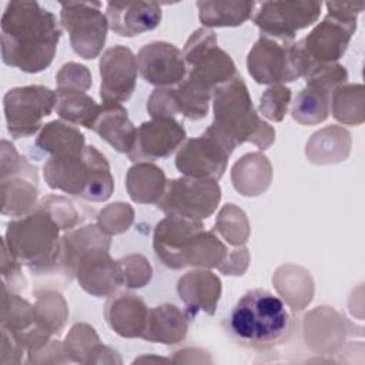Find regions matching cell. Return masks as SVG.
Returning a JSON list of instances; mask_svg holds the SVG:
<instances>
[{"label": "cell", "instance_id": "6da1fadb", "mask_svg": "<svg viewBox=\"0 0 365 365\" xmlns=\"http://www.w3.org/2000/svg\"><path fill=\"white\" fill-rule=\"evenodd\" d=\"M1 60L24 73L46 70L61 38L57 17L37 1H10L1 16Z\"/></svg>", "mask_w": 365, "mask_h": 365}, {"label": "cell", "instance_id": "7a4b0ae2", "mask_svg": "<svg viewBox=\"0 0 365 365\" xmlns=\"http://www.w3.org/2000/svg\"><path fill=\"white\" fill-rule=\"evenodd\" d=\"M110 235L97 224L70 230L61 235L60 275L94 297H110L123 285L118 261L110 257Z\"/></svg>", "mask_w": 365, "mask_h": 365}, {"label": "cell", "instance_id": "3957f363", "mask_svg": "<svg viewBox=\"0 0 365 365\" xmlns=\"http://www.w3.org/2000/svg\"><path fill=\"white\" fill-rule=\"evenodd\" d=\"M228 328L240 344L268 349L289 336L292 319L281 298L257 288L237 301L228 318Z\"/></svg>", "mask_w": 365, "mask_h": 365}, {"label": "cell", "instance_id": "277c9868", "mask_svg": "<svg viewBox=\"0 0 365 365\" xmlns=\"http://www.w3.org/2000/svg\"><path fill=\"white\" fill-rule=\"evenodd\" d=\"M61 231L53 215L37 204L30 214L7 224L1 242L33 275L60 274Z\"/></svg>", "mask_w": 365, "mask_h": 365}, {"label": "cell", "instance_id": "5b68a950", "mask_svg": "<svg viewBox=\"0 0 365 365\" xmlns=\"http://www.w3.org/2000/svg\"><path fill=\"white\" fill-rule=\"evenodd\" d=\"M214 121L210 124L234 147L252 143L267 150L275 141V130L255 111L248 87L241 76L217 86L212 91Z\"/></svg>", "mask_w": 365, "mask_h": 365}, {"label": "cell", "instance_id": "8992f818", "mask_svg": "<svg viewBox=\"0 0 365 365\" xmlns=\"http://www.w3.org/2000/svg\"><path fill=\"white\" fill-rule=\"evenodd\" d=\"M43 175L51 190L91 202L107 201L114 191L110 164L94 145H86L78 155L50 157L43 165Z\"/></svg>", "mask_w": 365, "mask_h": 365}, {"label": "cell", "instance_id": "52a82bcc", "mask_svg": "<svg viewBox=\"0 0 365 365\" xmlns=\"http://www.w3.org/2000/svg\"><path fill=\"white\" fill-rule=\"evenodd\" d=\"M328 14L297 44L305 58L307 73L314 64L336 63L346 51L362 11L359 1H327ZM305 73V74H307Z\"/></svg>", "mask_w": 365, "mask_h": 365}, {"label": "cell", "instance_id": "ba28073f", "mask_svg": "<svg viewBox=\"0 0 365 365\" xmlns=\"http://www.w3.org/2000/svg\"><path fill=\"white\" fill-rule=\"evenodd\" d=\"M182 54L187 63V78L211 91L237 76L232 58L218 47L217 34L211 29H197L188 37Z\"/></svg>", "mask_w": 365, "mask_h": 365}, {"label": "cell", "instance_id": "9c48e42d", "mask_svg": "<svg viewBox=\"0 0 365 365\" xmlns=\"http://www.w3.org/2000/svg\"><path fill=\"white\" fill-rule=\"evenodd\" d=\"M7 131L13 138L34 135L43 128V118L56 108V91L44 86L10 88L3 97Z\"/></svg>", "mask_w": 365, "mask_h": 365}, {"label": "cell", "instance_id": "30bf717a", "mask_svg": "<svg viewBox=\"0 0 365 365\" xmlns=\"http://www.w3.org/2000/svg\"><path fill=\"white\" fill-rule=\"evenodd\" d=\"M221 201L218 181L181 177L167 181L165 191L157 207L167 215L204 220L214 214Z\"/></svg>", "mask_w": 365, "mask_h": 365}, {"label": "cell", "instance_id": "8fae6325", "mask_svg": "<svg viewBox=\"0 0 365 365\" xmlns=\"http://www.w3.org/2000/svg\"><path fill=\"white\" fill-rule=\"evenodd\" d=\"M60 21L70 36L73 50L86 60L96 58L106 44L108 20L100 1L60 3Z\"/></svg>", "mask_w": 365, "mask_h": 365}, {"label": "cell", "instance_id": "7c38bea8", "mask_svg": "<svg viewBox=\"0 0 365 365\" xmlns=\"http://www.w3.org/2000/svg\"><path fill=\"white\" fill-rule=\"evenodd\" d=\"M234 150L235 147L210 125L200 137L182 143L175 155V167L185 177L218 181Z\"/></svg>", "mask_w": 365, "mask_h": 365}, {"label": "cell", "instance_id": "4fadbf2b", "mask_svg": "<svg viewBox=\"0 0 365 365\" xmlns=\"http://www.w3.org/2000/svg\"><path fill=\"white\" fill-rule=\"evenodd\" d=\"M321 9V1H264L252 21L262 36L291 43L297 31L318 20Z\"/></svg>", "mask_w": 365, "mask_h": 365}, {"label": "cell", "instance_id": "5bb4252c", "mask_svg": "<svg viewBox=\"0 0 365 365\" xmlns=\"http://www.w3.org/2000/svg\"><path fill=\"white\" fill-rule=\"evenodd\" d=\"M291 43L259 36L247 54V70L258 84H282L299 78L291 54Z\"/></svg>", "mask_w": 365, "mask_h": 365}, {"label": "cell", "instance_id": "9a60e30c", "mask_svg": "<svg viewBox=\"0 0 365 365\" xmlns=\"http://www.w3.org/2000/svg\"><path fill=\"white\" fill-rule=\"evenodd\" d=\"M100 68V97L103 104H123L135 88L138 64L134 53L125 46L107 48L98 63Z\"/></svg>", "mask_w": 365, "mask_h": 365}, {"label": "cell", "instance_id": "2e32d148", "mask_svg": "<svg viewBox=\"0 0 365 365\" xmlns=\"http://www.w3.org/2000/svg\"><path fill=\"white\" fill-rule=\"evenodd\" d=\"M204 230L198 220L167 215L154 230L153 248L157 258L171 269L185 267V255L195 237Z\"/></svg>", "mask_w": 365, "mask_h": 365}, {"label": "cell", "instance_id": "e0dca14e", "mask_svg": "<svg viewBox=\"0 0 365 365\" xmlns=\"http://www.w3.org/2000/svg\"><path fill=\"white\" fill-rule=\"evenodd\" d=\"M185 137V128L175 118H151L137 128L134 147L127 155L134 163L164 158L180 148Z\"/></svg>", "mask_w": 365, "mask_h": 365}, {"label": "cell", "instance_id": "ac0fdd59", "mask_svg": "<svg viewBox=\"0 0 365 365\" xmlns=\"http://www.w3.org/2000/svg\"><path fill=\"white\" fill-rule=\"evenodd\" d=\"M141 77L157 87L178 86L187 77V63L182 51L167 41H151L137 54Z\"/></svg>", "mask_w": 365, "mask_h": 365}, {"label": "cell", "instance_id": "d6986e66", "mask_svg": "<svg viewBox=\"0 0 365 365\" xmlns=\"http://www.w3.org/2000/svg\"><path fill=\"white\" fill-rule=\"evenodd\" d=\"M108 27L121 37H135L154 30L161 19L157 1H108L106 6Z\"/></svg>", "mask_w": 365, "mask_h": 365}, {"label": "cell", "instance_id": "ffe728a7", "mask_svg": "<svg viewBox=\"0 0 365 365\" xmlns=\"http://www.w3.org/2000/svg\"><path fill=\"white\" fill-rule=\"evenodd\" d=\"M221 279L210 269H194L184 274L177 284V292L185 304L190 318L198 312L212 315L221 297Z\"/></svg>", "mask_w": 365, "mask_h": 365}, {"label": "cell", "instance_id": "44dd1931", "mask_svg": "<svg viewBox=\"0 0 365 365\" xmlns=\"http://www.w3.org/2000/svg\"><path fill=\"white\" fill-rule=\"evenodd\" d=\"M104 314L111 329L120 336L141 338L147 324L148 308L138 295L120 292L110 297Z\"/></svg>", "mask_w": 365, "mask_h": 365}, {"label": "cell", "instance_id": "7402d4cb", "mask_svg": "<svg viewBox=\"0 0 365 365\" xmlns=\"http://www.w3.org/2000/svg\"><path fill=\"white\" fill-rule=\"evenodd\" d=\"M188 334V317L173 304H161L148 309L143 339L155 344L174 345Z\"/></svg>", "mask_w": 365, "mask_h": 365}, {"label": "cell", "instance_id": "603a6c76", "mask_svg": "<svg viewBox=\"0 0 365 365\" xmlns=\"http://www.w3.org/2000/svg\"><path fill=\"white\" fill-rule=\"evenodd\" d=\"M93 131L123 154H128L133 150L137 134V128L121 104H101Z\"/></svg>", "mask_w": 365, "mask_h": 365}, {"label": "cell", "instance_id": "cb8c5ba5", "mask_svg": "<svg viewBox=\"0 0 365 365\" xmlns=\"http://www.w3.org/2000/svg\"><path fill=\"white\" fill-rule=\"evenodd\" d=\"M231 180L241 195H261L272 180L271 163L262 153H248L232 165Z\"/></svg>", "mask_w": 365, "mask_h": 365}, {"label": "cell", "instance_id": "d4e9b609", "mask_svg": "<svg viewBox=\"0 0 365 365\" xmlns=\"http://www.w3.org/2000/svg\"><path fill=\"white\" fill-rule=\"evenodd\" d=\"M167 187L164 171L150 161H138L128 168L125 188L130 198L138 204H157Z\"/></svg>", "mask_w": 365, "mask_h": 365}, {"label": "cell", "instance_id": "484cf974", "mask_svg": "<svg viewBox=\"0 0 365 365\" xmlns=\"http://www.w3.org/2000/svg\"><path fill=\"white\" fill-rule=\"evenodd\" d=\"M36 147L50 154V157L78 155L86 148V138L76 125L54 120L43 125L37 135Z\"/></svg>", "mask_w": 365, "mask_h": 365}, {"label": "cell", "instance_id": "4316f807", "mask_svg": "<svg viewBox=\"0 0 365 365\" xmlns=\"http://www.w3.org/2000/svg\"><path fill=\"white\" fill-rule=\"evenodd\" d=\"M349 151L351 134L339 125H329L314 133L305 147V155L314 164L341 163Z\"/></svg>", "mask_w": 365, "mask_h": 365}, {"label": "cell", "instance_id": "83f0119b", "mask_svg": "<svg viewBox=\"0 0 365 365\" xmlns=\"http://www.w3.org/2000/svg\"><path fill=\"white\" fill-rule=\"evenodd\" d=\"M1 180V214L24 217L30 214L37 202V175L17 174Z\"/></svg>", "mask_w": 365, "mask_h": 365}, {"label": "cell", "instance_id": "f1b7e54d", "mask_svg": "<svg viewBox=\"0 0 365 365\" xmlns=\"http://www.w3.org/2000/svg\"><path fill=\"white\" fill-rule=\"evenodd\" d=\"M101 106L94 101L84 90L57 88L56 90V113L73 125H83L93 130L100 114Z\"/></svg>", "mask_w": 365, "mask_h": 365}, {"label": "cell", "instance_id": "f546056e", "mask_svg": "<svg viewBox=\"0 0 365 365\" xmlns=\"http://www.w3.org/2000/svg\"><path fill=\"white\" fill-rule=\"evenodd\" d=\"M272 282L279 295L284 297L287 304L294 311H301L312 299L314 284L311 275L301 267H279L274 274Z\"/></svg>", "mask_w": 365, "mask_h": 365}, {"label": "cell", "instance_id": "4dcf8cb0", "mask_svg": "<svg viewBox=\"0 0 365 365\" xmlns=\"http://www.w3.org/2000/svg\"><path fill=\"white\" fill-rule=\"evenodd\" d=\"M254 1H197L198 19L204 27H237L247 21Z\"/></svg>", "mask_w": 365, "mask_h": 365}, {"label": "cell", "instance_id": "1f68e13d", "mask_svg": "<svg viewBox=\"0 0 365 365\" xmlns=\"http://www.w3.org/2000/svg\"><path fill=\"white\" fill-rule=\"evenodd\" d=\"M331 93L321 86L305 84L292 103V118L304 125H315L325 121L331 111Z\"/></svg>", "mask_w": 365, "mask_h": 365}, {"label": "cell", "instance_id": "d6a6232c", "mask_svg": "<svg viewBox=\"0 0 365 365\" xmlns=\"http://www.w3.org/2000/svg\"><path fill=\"white\" fill-rule=\"evenodd\" d=\"M64 351L70 361L90 364L104 362L103 354L111 349L101 345L93 327L88 324H74L66 336Z\"/></svg>", "mask_w": 365, "mask_h": 365}, {"label": "cell", "instance_id": "836d02e7", "mask_svg": "<svg viewBox=\"0 0 365 365\" xmlns=\"http://www.w3.org/2000/svg\"><path fill=\"white\" fill-rule=\"evenodd\" d=\"M36 325L33 305L17 292L1 287V331L14 339L31 331Z\"/></svg>", "mask_w": 365, "mask_h": 365}, {"label": "cell", "instance_id": "e575fe53", "mask_svg": "<svg viewBox=\"0 0 365 365\" xmlns=\"http://www.w3.org/2000/svg\"><path fill=\"white\" fill-rule=\"evenodd\" d=\"M36 294L37 301L33 305L36 325L51 336L58 335L68 319V307L66 299L60 292L51 289H44L41 292L36 291Z\"/></svg>", "mask_w": 365, "mask_h": 365}, {"label": "cell", "instance_id": "d590c367", "mask_svg": "<svg viewBox=\"0 0 365 365\" xmlns=\"http://www.w3.org/2000/svg\"><path fill=\"white\" fill-rule=\"evenodd\" d=\"M331 110L336 121L346 125H359L365 120L364 86L342 84L334 88Z\"/></svg>", "mask_w": 365, "mask_h": 365}, {"label": "cell", "instance_id": "8d00e7d4", "mask_svg": "<svg viewBox=\"0 0 365 365\" xmlns=\"http://www.w3.org/2000/svg\"><path fill=\"white\" fill-rule=\"evenodd\" d=\"M215 230L231 245H244L250 237V224L245 212L235 204H227L218 212Z\"/></svg>", "mask_w": 365, "mask_h": 365}, {"label": "cell", "instance_id": "74e56055", "mask_svg": "<svg viewBox=\"0 0 365 365\" xmlns=\"http://www.w3.org/2000/svg\"><path fill=\"white\" fill-rule=\"evenodd\" d=\"M134 220L133 208L125 202H114L103 208L97 217V225L107 235L127 231Z\"/></svg>", "mask_w": 365, "mask_h": 365}, {"label": "cell", "instance_id": "f35d334b", "mask_svg": "<svg viewBox=\"0 0 365 365\" xmlns=\"http://www.w3.org/2000/svg\"><path fill=\"white\" fill-rule=\"evenodd\" d=\"M291 101V88L282 84L268 87L259 98V113L275 123L284 120Z\"/></svg>", "mask_w": 365, "mask_h": 365}, {"label": "cell", "instance_id": "ab89813d", "mask_svg": "<svg viewBox=\"0 0 365 365\" xmlns=\"http://www.w3.org/2000/svg\"><path fill=\"white\" fill-rule=\"evenodd\" d=\"M38 204L53 215L63 231H70L83 221L81 212L76 208L73 201L63 195H47Z\"/></svg>", "mask_w": 365, "mask_h": 365}, {"label": "cell", "instance_id": "60d3db41", "mask_svg": "<svg viewBox=\"0 0 365 365\" xmlns=\"http://www.w3.org/2000/svg\"><path fill=\"white\" fill-rule=\"evenodd\" d=\"M304 78L305 84H315L334 91V88L346 83L348 71L339 63H322L314 64Z\"/></svg>", "mask_w": 365, "mask_h": 365}, {"label": "cell", "instance_id": "b9f144b4", "mask_svg": "<svg viewBox=\"0 0 365 365\" xmlns=\"http://www.w3.org/2000/svg\"><path fill=\"white\" fill-rule=\"evenodd\" d=\"M123 284L128 288H143L147 285L153 275V268L147 258L140 254H131L118 259Z\"/></svg>", "mask_w": 365, "mask_h": 365}, {"label": "cell", "instance_id": "7bdbcfd3", "mask_svg": "<svg viewBox=\"0 0 365 365\" xmlns=\"http://www.w3.org/2000/svg\"><path fill=\"white\" fill-rule=\"evenodd\" d=\"M56 84L57 88H78L87 91L93 84V78L90 70L86 66L70 61L58 70L56 76Z\"/></svg>", "mask_w": 365, "mask_h": 365}, {"label": "cell", "instance_id": "ee69618b", "mask_svg": "<svg viewBox=\"0 0 365 365\" xmlns=\"http://www.w3.org/2000/svg\"><path fill=\"white\" fill-rule=\"evenodd\" d=\"M1 278L3 285L13 292H19L26 287V281L21 274V264L11 255V252L7 250L4 244L1 255Z\"/></svg>", "mask_w": 365, "mask_h": 365}, {"label": "cell", "instance_id": "f6af8a7d", "mask_svg": "<svg viewBox=\"0 0 365 365\" xmlns=\"http://www.w3.org/2000/svg\"><path fill=\"white\" fill-rule=\"evenodd\" d=\"M250 254L245 247L230 251V255L225 264L220 268V271L225 275H242L248 267Z\"/></svg>", "mask_w": 365, "mask_h": 365}, {"label": "cell", "instance_id": "bcb514c9", "mask_svg": "<svg viewBox=\"0 0 365 365\" xmlns=\"http://www.w3.org/2000/svg\"><path fill=\"white\" fill-rule=\"evenodd\" d=\"M26 351L4 331H1V358L0 362L3 365L7 364H19L21 361V355Z\"/></svg>", "mask_w": 365, "mask_h": 365}]
</instances>
